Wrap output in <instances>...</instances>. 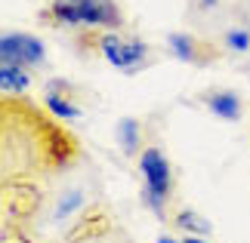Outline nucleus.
Wrapping results in <instances>:
<instances>
[{
	"mask_svg": "<svg viewBox=\"0 0 250 243\" xmlns=\"http://www.w3.org/2000/svg\"><path fill=\"white\" fill-rule=\"evenodd\" d=\"M78 142L46 108L25 95H3V182H28L56 176L74 167Z\"/></svg>",
	"mask_w": 250,
	"mask_h": 243,
	"instance_id": "1",
	"label": "nucleus"
},
{
	"mask_svg": "<svg viewBox=\"0 0 250 243\" xmlns=\"http://www.w3.org/2000/svg\"><path fill=\"white\" fill-rule=\"evenodd\" d=\"M41 19L65 31H124V9L118 0H50Z\"/></svg>",
	"mask_w": 250,
	"mask_h": 243,
	"instance_id": "2",
	"label": "nucleus"
},
{
	"mask_svg": "<svg viewBox=\"0 0 250 243\" xmlns=\"http://www.w3.org/2000/svg\"><path fill=\"white\" fill-rule=\"evenodd\" d=\"M81 46H93L96 53L121 74H139L151 65V46L139 37H127L124 31H83Z\"/></svg>",
	"mask_w": 250,
	"mask_h": 243,
	"instance_id": "3",
	"label": "nucleus"
},
{
	"mask_svg": "<svg viewBox=\"0 0 250 243\" xmlns=\"http://www.w3.org/2000/svg\"><path fill=\"white\" fill-rule=\"evenodd\" d=\"M139 172H142V203L158 219H167V203L173 197V167L167 154L158 145L139 151Z\"/></svg>",
	"mask_w": 250,
	"mask_h": 243,
	"instance_id": "4",
	"label": "nucleus"
},
{
	"mask_svg": "<svg viewBox=\"0 0 250 243\" xmlns=\"http://www.w3.org/2000/svg\"><path fill=\"white\" fill-rule=\"evenodd\" d=\"M62 243H133L130 234L118 222H111L99 206H90L83 216L68 228Z\"/></svg>",
	"mask_w": 250,
	"mask_h": 243,
	"instance_id": "5",
	"label": "nucleus"
},
{
	"mask_svg": "<svg viewBox=\"0 0 250 243\" xmlns=\"http://www.w3.org/2000/svg\"><path fill=\"white\" fill-rule=\"evenodd\" d=\"M0 59L25 65L31 71V68H41L46 62V46L41 37H34L28 31H6L0 37Z\"/></svg>",
	"mask_w": 250,
	"mask_h": 243,
	"instance_id": "6",
	"label": "nucleus"
},
{
	"mask_svg": "<svg viewBox=\"0 0 250 243\" xmlns=\"http://www.w3.org/2000/svg\"><path fill=\"white\" fill-rule=\"evenodd\" d=\"M167 46L179 62H188V65H210L219 56L216 46H210V43L201 40V37L186 34V31H173L167 37Z\"/></svg>",
	"mask_w": 250,
	"mask_h": 243,
	"instance_id": "7",
	"label": "nucleus"
},
{
	"mask_svg": "<svg viewBox=\"0 0 250 243\" xmlns=\"http://www.w3.org/2000/svg\"><path fill=\"white\" fill-rule=\"evenodd\" d=\"M43 108L62 123H74L81 117V105L74 102V90L68 80H50L43 93Z\"/></svg>",
	"mask_w": 250,
	"mask_h": 243,
	"instance_id": "8",
	"label": "nucleus"
},
{
	"mask_svg": "<svg viewBox=\"0 0 250 243\" xmlns=\"http://www.w3.org/2000/svg\"><path fill=\"white\" fill-rule=\"evenodd\" d=\"M204 105L210 114H216L219 120H238L241 117V95L235 90H213L204 95Z\"/></svg>",
	"mask_w": 250,
	"mask_h": 243,
	"instance_id": "9",
	"label": "nucleus"
},
{
	"mask_svg": "<svg viewBox=\"0 0 250 243\" xmlns=\"http://www.w3.org/2000/svg\"><path fill=\"white\" fill-rule=\"evenodd\" d=\"M28 86H31V71L25 65L0 59V90H3V95H22Z\"/></svg>",
	"mask_w": 250,
	"mask_h": 243,
	"instance_id": "10",
	"label": "nucleus"
},
{
	"mask_svg": "<svg viewBox=\"0 0 250 243\" xmlns=\"http://www.w3.org/2000/svg\"><path fill=\"white\" fill-rule=\"evenodd\" d=\"M118 142H121V151L124 154H139L142 151V123L136 117H124L118 120Z\"/></svg>",
	"mask_w": 250,
	"mask_h": 243,
	"instance_id": "11",
	"label": "nucleus"
},
{
	"mask_svg": "<svg viewBox=\"0 0 250 243\" xmlns=\"http://www.w3.org/2000/svg\"><path fill=\"white\" fill-rule=\"evenodd\" d=\"M173 225H176V228H182V231H188V234H201V237H207V234H210V225H207V222L201 219L198 212L186 209V206L173 212Z\"/></svg>",
	"mask_w": 250,
	"mask_h": 243,
	"instance_id": "12",
	"label": "nucleus"
},
{
	"mask_svg": "<svg viewBox=\"0 0 250 243\" xmlns=\"http://www.w3.org/2000/svg\"><path fill=\"white\" fill-rule=\"evenodd\" d=\"M223 46L229 53H247L250 50V28L244 25H232L223 31Z\"/></svg>",
	"mask_w": 250,
	"mask_h": 243,
	"instance_id": "13",
	"label": "nucleus"
},
{
	"mask_svg": "<svg viewBox=\"0 0 250 243\" xmlns=\"http://www.w3.org/2000/svg\"><path fill=\"white\" fill-rule=\"evenodd\" d=\"M219 3H223V0H191V6H195V13H198V16L216 13V9H219Z\"/></svg>",
	"mask_w": 250,
	"mask_h": 243,
	"instance_id": "14",
	"label": "nucleus"
},
{
	"mask_svg": "<svg viewBox=\"0 0 250 243\" xmlns=\"http://www.w3.org/2000/svg\"><path fill=\"white\" fill-rule=\"evenodd\" d=\"M182 243H210V240H207V237H201V234H188Z\"/></svg>",
	"mask_w": 250,
	"mask_h": 243,
	"instance_id": "15",
	"label": "nucleus"
},
{
	"mask_svg": "<svg viewBox=\"0 0 250 243\" xmlns=\"http://www.w3.org/2000/svg\"><path fill=\"white\" fill-rule=\"evenodd\" d=\"M155 243H179V240H176V237H170V234H161Z\"/></svg>",
	"mask_w": 250,
	"mask_h": 243,
	"instance_id": "16",
	"label": "nucleus"
}]
</instances>
